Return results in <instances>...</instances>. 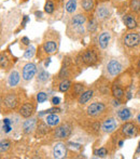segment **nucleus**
<instances>
[{
	"label": "nucleus",
	"mask_w": 140,
	"mask_h": 159,
	"mask_svg": "<svg viewBox=\"0 0 140 159\" xmlns=\"http://www.w3.org/2000/svg\"><path fill=\"white\" fill-rule=\"evenodd\" d=\"M137 122L140 123V113H139L138 115H137Z\"/></svg>",
	"instance_id": "37998d69"
},
{
	"label": "nucleus",
	"mask_w": 140,
	"mask_h": 159,
	"mask_svg": "<svg viewBox=\"0 0 140 159\" xmlns=\"http://www.w3.org/2000/svg\"><path fill=\"white\" fill-rule=\"evenodd\" d=\"M113 12V8L109 2L104 1L101 3L98 4V7L96 8V12H95V16L97 19V21H106L109 17L112 15Z\"/></svg>",
	"instance_id": "39448f33"
},
{
	"label": "nucleus",
	"mask_w": 140,
	"mask_h": 159,
	"mask_svg": "<svg viewBox=\"0 0 140 159\" xmlns=\"http://www.w3.org/2000/svg\"><path fill=\"white\" fill-rule=\"evenodd\" d=\"M71 86H72V83L69 79H63V80L60 81V86H58V90H60V92L65 93V92L69 91V89L71 88Z\"/></svg>",
	"instance_id": "c85d7f7f"
},
{
	"label": "nucleus",
	"mask_w": 140,
	"mask_h": 159,
	"mask_svg": "<svg viewBox=\"0 0 140 159\" xmlns=\"http://www.w3.org/2000/svg\"><path fill=\"white\" fill-rule=\"evenodd\" d=\"M47 100V94L45 92H39L37 94V103H39V104H42Z\"/></svg>",
	"instance_id": "c9c22d12"
},
{
	"label": "nucleus",
	"mask_w": 140,
	"mask_h": 159,
	"mask_svg": "<svg viewBox=\"0 0 140 159\" xmlns=\"http://www.w3.org/2000/svg\"><path fill=\"white\" fill-rule=\"evenodd\" d=\"M139 153H140V142H139V145H138V148H137V151H136V155H138Z\"/></svg>",
	"instance_id": "79ce46f5"
},
{
	"label": "nucleus",
	"mask_w": 140,
	"mask_h": 159,
	"mask_svg": "<svg viewBox=\"0 0 140 159\" xmlns=\"http://www.w3.org/2000/svg\"><path fill=\"white\" fill-rule=\"evenodd\" d=\"M35 14L37 15V17H41V16H42V13H41V12H38V11H37V12L35 13Z\"/></svg>",
	"instance_id": "a19ab883"
},
{
	"label": "nucleus",
	"mask_w": 140,
	"mask_h": 159,
	"mask_svg": "<svg viewBox=\"0 0 140 159\" xmlns=\"http://www.w3.org/2000/svg\"><path fill=\"white\" fill-rule=\"evenodd\" d=\"M23 1H27V0H23Z\"/></svg>",
	"instance_id": "de8ad7c7"
},
{
	"label": "nucleus",
	"mask_w": 140,
	"mask_h": 159,
	"mask_svg": "<svg viewBox=\"0 0 140 159\" xmlns=\"http://www.w3.org/2000/svg\"><path fill=\"white\" fill-rule=\"evenodd\" d=\"M21 42L23 43L24 46H30V40H29V38L28 37H23V38L21 39Z\"/></svg>",
	"instance_id": "58836bf2"
},
{
	"label": "nucleus",
	"mask_w": 140,
	"mask_h": 159,
	"mask_svg": "<svg viewBox=\"0 0 140 159\" xmlns=\"http://www.w3.org/2000/svg\"><path fill=\"white\" fill-rule=\"evenodd\" d=\"M107 110V105L102 102H94L92 104H89L86 108V113L89 117H101L102 115L106 114Z\"/></svg>",
	"instance_id": "6e6552de"
},
{
	"label": "nucleus",
	"mask_w": 140,
	"mask_h": 159,
	"mask_svg": "<svg viewBox=\"0 0 140 159\" xmlns=\"http://www.w3.org/2000/svg\"><path fill=\"white\" fill-rule=\"evenodd\" d=\"M50 63H51V59H47V61L44 63V66H45V67H47V66L50 65Z\"/></svg>",
	"instance_id": "ea45409f"
},
{
	"label": "nucleus",
	"mask_w": 140,
	"mask_h": 159,
	"mask_svg": "<svg viewBox=\"0 0 140 159\" xmlns=\"http://www.w3.org/2000/svg\"><path fill=\"white\" fill-rule=\"evenodd\" d=\"M123 72V65L117 59H111L106 65V73L109 78H115Z\"/></svg>",
	"instance_id": "423d86ee"
},
{
	"label": "nucleus",
	"mask_w": 140,
	"mask_h": 159,
	"mask_svg": "<svg viewBox=\"0 0 140 159\" xmlns=\"http://www.w3.org/2000/svg\"><path fill=\"white\" fill-rule=\"evenodd\" d=\"M50 74L44 69L43 67L39 68L38 72V76H37V82L38 83H45L47 80H49Z\"/></svg>",
	"instance_id": "393cba45"
},
{
	"label": "nucleus",
	"mask_w": 140,
	"mask_h": 159,
	"mask_svg": "<svg viewBox=\"0 0 140 159\" xmlns=\"http://www.w3.org/2000/svg\"><path fill=\"white\" fill-rule=\"evenodd\" d=\"M10 142H9L8 140H2L1 143H0V152L1 153H4V152H6L9 149V147H10Z\"/></svg>",
	"instance_id": "e433bc0d"
},
{
	"label": "nucleus",
	"mask_w": 140,
	"mask_h": 159,
	"mask_svg": "<svg viewBox=\"0 0 140 159\" xmlns=\"http://www.w3.org/2000/svg\"><path fill=\"white\" fill-rule=\"evenodd\" d=\"M79 63L82 66H94L98 63L99 59H98L97 51L93 48H87L83 52H81V54L79 55Z\"/></svg>",
	"instance_id": "20e7f679"
},
{
	"label": "nucleus",
	"mask_w": 140,
	"mask_h": 159,
	"mask_svg": "<svg viewBox=\"0 0 140 159\" xmlns=\"http://www.w3.org/2000/svg\"><path fill=\"white\" fill-rule=\"evenodd\" d=\"M123 22H124V24H125L126 28H127V29H130V30L135 29V28L138 27V22H137V20L135 19L132 14H125V15H124V16H123Z\"/></svg>",
	"instance_id": "aec40b11"
},
{
	"label": "nucleus",
	"mask_w": 140,
	"mask_h": 159,
	"mask_svg": "<svg viewBox=\"0 0 140 159\" xmlns=\"http://www.w3.org/2000/svg\"><path fill=\"white\" fill-rule=\"evenodd\" d=\"M111 92H112L113 96H114L115 100H123L124 96H125V90L122 87L120 83H117V81L113 82L112 87H111Z\"/></svg>",
	"instance_id": "a211bd4d"
},
{
	"label": "nucleus",
	"mask_w": 140,
	"mask_h": 159,
	"mask_svg": "<svg viewBox=\"0 0 140 159\" xmlns=\"http://www.w3.org/2000/svg\"><path fill=\"white\" fill-rule=\"evenodd\" d=\"M37 74V65L35 63H26L22 69V80L24 82H29Z\"/></svg>",
	"instance_id": "9b49d317"
},
{
	"label": "nucleus",
	"mask_w": 140,
	"mask_h": 159,
	"mask_svg": "<svg viewBox=\"0 0 140 159\" xmlns=\"http://www.w3.org/2000/svg\"><path fill=\"white\" fill-rule=\"evenodd\" d=\"M122 42H123L124 47L128 48V49L138 48L140 46V34L136 32L126 33L122 38Z\"/></svg>",
	"instance_id": "0eeeda50"
},
{
	"label": "nucleus",
	"mask_w": 140,
	"mask_h": 159,
	"mask_svg": "<svg viewBox=\"0 0 140 159\" xmlns=\"http://www.w3.org/2000/svg\"><path fill=\"white\" fill-rule=\"evenodd\" d=\"M138 68L140 69V59H139V61H138Z\"/></svg>",
	"instance_id": "a18cd8bd"
},
{
	"label": "nucleus",
	"mask_w": 140,
	"mask_h": 159,
	"mask_svg": "<svg viewBox=\"0 0 140 159\" xmlns=\"http://www.w3.org/2000/svg\"><path fill=\"white\" fill-rule=\"evenodd\" d=\"M76 8H78V3H76V0H68L65 4V10H66L67 13L69 14H73L76 11Z\"/></svg>",
	"instance_id": "cd10ccee"
},
{
	"label": "nucleus",
	"mask_w": 140,
	"mask_h": 159,
	"mask_svg": "<svg viewBox=\"0 0 140 159\" xmlns=\"http://www.w3.org/2000/svg\"><path fill=\"white\" fill-rule=\"evenodd\" d=\"M93 94H94V91L93 90H85L84 92H83L82 94H81L80 96H79L78 99V103L80 105H84L86 104V103H89V101H91V99L93 98Z\"/></svg>",
	"instance_id": "4be33fe9"
},
{
	"label": "nucleus",
	"mask_w": 140,
	"mask_h": 159,
	"mask_svg": "<svg viewBox=\"0 0 140 159\" xmlns=\"http://www.w3.org/2000/svg\"><path fill=\"white\" fill-rule=\"evenodd\" d=\"M81 8L84 12L91 13L95 8V0H81Z\"/></svg>",
	"instance_id": "b1692460"
},
{
	"label": "nucleus",
	"mask_w": 140,
	"mask_h": 159,
	"mask_svg": "<svg viewBox=\"0 0 140 159\" xmlns=\"http://www.w3.org/2000/svg\"><path fill=\"white\" fill-rule=\"evenodd\" d=\"M55 10V6H54V2L52 0H47L44 6V12L47 14H52Z\"/></svg>",
	"instance_id": "473e14b6"
},
{
	"label": "nucleus",
	"mask_w": 140,
	"mask_h": 159,
	"mask_svg": "<svg viewBox=\"0 0 140 159\" xmlns=\"http://www.w3.org/2000/svg\"><path fill=\"white\" fill-rule=\"evenodd\" d=\"M117 116L120 120L125 122V121L130 120V119L132 118V116H133L132 109H130V108H127V107H123V108H121V109L117 110Z\"/></svg>",
	"instance_id": "412c9836"
},
{
	"label": "nucleus",
	"mask_w": 140,
	"mask_h": 159,
	"mask_svg": "<svg viewBox=\"0 0 140 159\" xmlns=\"http://www.w3.org/2000/svg\"><path fill=\"white\" fill-rule=\"evenodd\" d=\"M72 133V127L69 123H63L54 130V138L68 139Z\"/></svg>",
	"instance_id": "f8f14e48"
},
{
	"label": "nucleus",
	"mask_w": 140,
	"mask_h": 159,
	"mask_svg": "<svg viewBox=\"0 0 140 159\" xmlns=\"http://www.w3.org/2000/svg\"><path fill=\"white\" fill-rule=\"evenodd\" d=\"M58 47H60L58 33L53 29H50L49 32L45 33L41 49L45 55H52L58 51Z\"/></svg>",
	"instance_id": "f03ea898"
},
{
	"label": "nucleus",
	"mask_w": 140,
	"mask_h": 159,
	"mask_svg": "<svg viewBox=\"0 0 140 159\" xmlns=\"http://www.w3.org/2000/svg\"><path fill=\"white\" fill-rule=\"evenodd\" d=\"M130 8L136 14H140V0H130Z\"/></svg>",
	"instance_id": "c756f323"
},
{
	"label": "nucleus",
	"mask_w": 140,
	"mask_h": 159,
	"mask_svg": "<svg viewBox=\"0 0 140 159\" xmlns=\"http://www.w3.org/2000/svg\"><path fill=\"white\" fill-rule=\"evenodd\" d=\"M97 29V19H93L91 21H89L86 25V30L89 33H95Z\"/></svg>",
	"instance_id": "7c9ffc66"
},
{
	"label": "nucleus",
	"mask_w": 140,
	"mask_h": 159,
	"mask_svg": "<svg viewBox=\"0 0 140 159\" xmlns=\"http://www.w3.org/2000/svg\"><path fill=\"white\" fill-rule=\"evenodd\" d=\"M123 143H124V142H123V140H121V141H120V142H119V146H120V147H122V146H123Z\"/></svg>",
	"instance_id": "c03bdc74"
},
{
	"label": "nucleus",
	"mask_w": 140,
	"mask_h": 159,
	"mask_svg": "<svg viewBox=\"0 0 140 159\" xmlns=\"http://www.w3.org/2000/svg\"><path fill=\"white\" fill-rule=\"evenodd\" d=\"M69 95L71 99H79V96L81 95V94L83 93V92L85 91V87L84 85H82V83H73V85L71 86V88L69 89Z\"/></svg>",
	"instance_id": "f3484780"
},
{
	"label": "nucleus",
	"mask_w": 140,
	"mask_h": 159,
	"mask_svg": "<svg viewBox=\"0 0 140 159\" xmlns=\"http://www.w3.org/2000/svg\"><path fill=\"white\" fill-rule=\"evenodd\" d=\"M36 126H37V119L30 117V118H27V120H25L23 122L22 129H23V132L25 134H30L31 132L35 131V129H37Z\"/></svg>",
	"instance_id": "dca6fc26"
},
{
	"label": "nucleus",
	"mask_w": 140,
	"mask_h": 159,
	"mask_svg": "<svg viewBox=\"0 0 140 159\" xmlns=\"http://www.w3.org/2000/svg\"><path fill=\"white\" fill-rule=\"evenodd\" d=\"M49 132V127L47 122L40 121L37 126V136H43Z\"/></svg>",
	"instance_id": "bb28decb"
},
{
	"label": "nucleus",
	"mask_w": 140,
	"mask_h": 159,
	"mask_svg": "<svg viewBox=\"0 0 140 159\" xmlns=\"http://www.w3.org/2000/svg\"><path fill=\"white\" fill-rule=\"evenodd\" d=\"M94 156H95V157H100V158L107 157V156H108V149H107L106 147H100V148L94 151Z\"/></svg>",
	"instance_id": "2f4dec72"
},
{
	"label": "nucleus",
	"mask_w": 140,
	"mask_h": 159,
	"mask_svg": "<svg viewBox=\"0 0 140 159\" xmlns=\"http://www.w3.org/2000/svg\"><path fill=\"white\" fill-rule=\"evenodd\" d=\"M101 2H104V1H108V0H100Z\"/></svg>",
	"instance_id": "49530a36"
},
{
	"label": "nucleus",
	"mask_w": 140,
	"mask_h": 159,
	"mask_svg": "<svg viewBox=\"0 0 140 159\" xmlns=\"http://www.w3.org/2000/svg\"><path fill=\"white\" fill-rule=\"evenodd\" d=\"M35 110H36V101L34 98H31L30 100L26 101L22 104L21 107L19 108V114L23 118H30L34 115Z\"/></svg>",
	"instance_id": "1a4fd4ad"
},
{
	"label": "nucleus",
	"mask_w": 140,
	"mask_h": 159,
	"mask_svg": "<svg viewBox=\"0 0 140 159\" xmlns=\"http://www.w3.org/2000/svg\"><path fill=\"white\" fill-rule=\"evenodd\" d=\"M51 103H52V104H53L54 106L60 105V99L58 98V96H53V98H52V100H51Z\"/></svg>",
	"instance_id": "4c0bfd02"
},
{
	"label": "nucleus",
	"mask_w": 140,
	"mask_h": 159,
	"mask_svg": "<svg viewBox=\"0 0 140 159\" xmlns=\"http://www.w3.org/2000/svg\"><path fill=\"white\" fill-rule=\"evenodd\" d=\"M60 112V107H56V106H54V107L52 108H49V109L47 110H43V112L39 113V116H42V115H49V114H57V113Z\"/></svg>",
	"instance_id": "f704fd0d"
},
{
	"label": "nucleus",
	"mask_w": 140,
	"mask_h": 159,
	"mask_svg": "<svg viewBox=\"0 0 140 159\" xmlns=\"http://www.w3.org/2000/svg\"><path fill=\"white\" fill-rule=\"evenodd\" d=\"M111 40V33L109 30H104L101 34L98 36V46H99L100 49L105 50L108 48L109 42Z\"/></svg>",
	"instance_id": "2eb2a0df"
},
{
	"label": "nucleus",
	"mask_w": 140,
	"mask_h": 159,
	"mask_svg": "<svg viewBox=\"0 0 140 159\" xmlns=\"http://www.w3.org/2000/svg\"><path fill=\"white\" fill-rule=\"evenodd\" d=\"M21 81V75L16 69H12L8 76V86L11 88L16 87Z\"/></svg>",
	"instance_id": "6ab92c4d"
},
{
	"label": "nucleus",
	"mask_w": 140,
	"mask_h": 159,
	"mask_svg": "<svg viewBox=\"0 0 140 159\" xmlns=\"http://www.w3.org/2000/svg\"><path fill=\"white\" fill-rule=\"evenodd\" d=\"M86 15L83 13H78L73 15L68 22L67 25V34L71 39H79L83 37L85 33V25H86Z\"/></svg>",
	"instance_id": "f257e3e1"
},
{
	"label": "nucleus",
	"mask_w": 140,
	"mask_h": 159,
	"mask_svg": "<svg viewBox=\"0 0 140 159\" xmlns=\"http://www.w3.org/2000/svg\"><path fill=\"white\" fill-rule=\"evenodd\" d=\"M67 154H68V151H67V146L65 143L58 142L54 145V147H53V157L54 158H56V159L66 158Z\"/></svg>",
	"instance_id": "4468645a"
},
{
	"label": "nucleus",
	"mask_w": 140,
	"mask_h": 159,
	"mask_svg": "<svg viewBox=\"0 0 140 159\" xmlns=\"http://www.w3.org/2000/svg\"><path fill=\"white\" fill-rule=\"evenodd\" d=\"M121 133L124 138H135L139 134V128L135 122H125L121 127Z\"/></svg>",
	"instance_id": "9d476101"
},
{
	"label": "nucleus",
	"mask_w": 140,
	"mask_h": 159,
	"mask_svg": "<svg viewBox=\"0 0 140 159\" xmlns=\"http://www.w3.org/2000/svg\"><path fill=\"white\" fill-rule=\"evenodd\" d=\"M117 127H119V123H117V119L113 118V117H108V118H106L101 125L102 131H104L105 133H108V134L114 132L115 130L117 129Z\"/></svg>",
	"instance_id": "ddd939ff"
},
{
	"label": "nucleus",
	"mask_w": 140,
	"mask_h": 159,
	"mask_svg": "<svg viewBox=\"0 0 140 159\" xmlns=\"http://www.w3.org/2000/svg\"><path fill=\"white\" fill-rule=\"evenodd\" d=\"M19 94L17 91H9L6 93V95L2 96L1 99V109L6 113L12 112V110L16 109L17 106L19 104Z\"/></svg>",
	"instance_id": "7ed1b4c3"
},
{
	"label": "nucleus",
	"mask_w": 140,
	"mask_h": 159,
	"mask_svg": "<svg viewBox=\"0 0 140 159\" xmlns=\"http://www.w3.org/2000/svg\"><path fill=\"white\" fill-rule=\"evenodd\" d=\"M17 120H19V119H17ZM14 122H16V120L12 121L10 118H3L2 119V123H1V131L6 134L10 133L13 130V123Z\"/></svg>",
	"instance_id": "5701e85b"
},
{
	"label": "nucleus",
	"mask_w": 140,
	"mask_h": 159,
	"mask_svg": "<svg viewBox=\"0 0 140 159\" xmlns=\"http://www.w3.org/2000/svg\"><path fill=\"white\" fill-rule=\"evenodd\" d=\"M35 53H36V48H35L34 46H28L27 50L24 53V57H25V59H31L35 55Z\"/></svg>",
	"instance_id": "72a5a7b5"
},
{
	"label": "nucleus",
	"mask_w": 140,
	"mask_h": 159,
	"mask_svg": "<svg viewBox=\"0 0 140 159\" xmlns=\"http://www.w3.org/2000/svg\"><path fill=\"white\" fill-rule=\"evenodd\" d=\"M45 122L47 123L51 127H54V126H58L60 123V118L57 116L56 114H49L45 118Z\"/></svg>",
	"instance_id": "a878e982"
}]
</instances>
